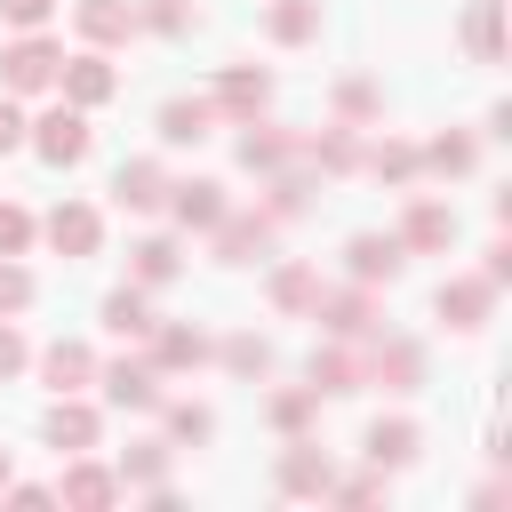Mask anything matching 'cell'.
<instances>
[{
    "label": "cell",
    "mask_w": 512,
    "mask_h": 512,
    "mask_svg": "<svg viewBox=\"0 0 512 512\" xmlns=\"http://www.w3.org/2000/svg\"><path fill=\"white\" fill-rule=\"evenodd\" d=\"M24 304H32V272L16 256H0V312H24Z\"/></svg>",
    "instance_id": "obj_38"
},
{
    "label": "cell",
    "mask_w": 512,
    "mask_h": 512,
    "mask_svg": "<svg viewBox=\"0 0 512 512\" xmlns=\"http://www.w3.org/2000/svg\"><path fill=\"white\" fill-rule=\"evenodd\" d=\"M360 368H368V384H384V392H416V384H424V352H416L408 336L376 344V352H368Z\"/></svg>",
    "instance_id": "obj_9"
},
{
    "label": "cell",
    "mask_w": 512,
    "mask_h": 512,
    "mask_svg": "<svg viewBox=\"0 0 512 512\" xmlns=\"http://www.w3.org/2000/svg\"><path fill=\"white\" fill-rule=\"evenodd\" d=\"M368 168H376V176H392V184H408L424 160H416V144H392V136H384V144L368 152Z\"/></svg>",
    "instance_id": "obj_37"
},
{
    "label": "cell",
    "mask_w": 512,
    "mask_h": 512,
    "mask_svg": "<svg viewBox=\"0 0 512 512\" xmlns=\"http://www.w3.org/2000/svg\"><path fill=\"white\" fill-rule=\"evenodd\" d=\"M312 416H320V392H312V384H296V392H272V432H288V440H296Z\"/></svg>",
    "instance_id": "obj_29"
},
{
    "label": "cell",
    "mask_w": 512,
    "mask_h": 512,
    "mask_svg": "<svg viewBox=\"0 0 512 512\" xmlns=\"http://www.w3.org/2000/svg\"><path fill=\"white\" fill-rule=\"evenodd\" d=\"M16 144H24V112H16V104H8V96H0V160H8V152H16Z\"/></svg>",
    "instance_id": "obj_44"
},
{
    "label": "cell",
    "mask_w": 512,
    "mask_h": 512,
    "mask_svg": "<svg viewBox=\"0 0 512 512\" xmlns=\"http://www.w3.org/2000/svg\"><path fill=\"white\" fill-rule=\"evenodd\" d=\"M120 480H136V488H168V440H136V448L120 456Z\"/></svg>",
    "instance_id": "obj_28"
},
{
    "label": "cell",
    "mask_w": 512,
    "mask_h": 512,
    "mask_svg": "<svg viewBox=\"0 0 512 512\" xmlns=\"http://www.w3.org/2000/svg\"><path fill=\"white\" fill-rule=\"evenodd\" d=\"M336 112H344V120H368V112H376V88H368V80H344V88H336Z\"/></svg>",
    "instance_id": "obj_41"
},
{
    "label": "cell",
    "mask_w": 512,
    "mask_h": 512,
    "mask_svg": "<svg viewBox=\"0 0 512 512\" xmlns=\"http://www.w3.org/2000/svg\"><path fill=\"white\" fill-rule=\"evenodd\" d=\"M24 144H32L48 168H72V160H88V112H80V104H48L40 120H24Z\"/></svg>",
    "instance_id": "obj_1"
},
{
    "label": "cell",
    "mask_w": 512,
    "mask_h": 512,
    "mask_svg": "<svg viewBox=\"0 0 512 512\" xmlns=\"http://www.w3.org/2000/svg\"><path fill=\"white\" fill-rule=\"evenodd\" d=\"M280 488H288V496H328V488H336L328 456H320L304 432H296V440H288V456H280Z\"/></svg>",
    "instance_id": "obj_12"
},
{
    "label": "cell",
    "mask_w": 512,
    "mask_h": 512,
    "mask_svg": "<svg viewBox=\"0 0 512 512\" xmlns=\"http://www.w3.org/2000/svg\"><path fill=\"white\" fill-rule=\"evenodd\" d=\"M72 24H80V40L88 48H120V40H136L144 24H136V0H80L72 8Z\"/></svg>",
    "instance_id": "obj_6"
},
{
    "label": "cell",
    "mask_w": 512,
    "mask_h": 512,
    "mask_svg": "<svg viewBox=\"0 0 512 512\" xmlns=\"http://www.w3.org/2000/svg\"><path fill=\"white\" fill-rule=\"evenodd\" d=\"M24 248H32V216L0 200V256H24Z\"/></svg>",
    "instance_id": "obj_40"
},
{
    "label": "cell",
    "mask_w": 512,
    "mask_h": 512,
    "mask_svg": "<svg viewBox=\"0 0 512 512\" xmlns=\"http://www.w3.org/2000/svg\"><path fill=\"white\" fill-rule=\"evenodd\" d=\"M432 304H440V320H448V328H480V320H488V304H496V280H448Z\"/></svg>",
    "instance_id": "obj_19"
},
{
    "label": "cell",
    "mask_w": 512,
    "mask_h": 512,
    "mask_svg": "<svg viewBox=\"0 0 512 512\" xmlns=\"http://www.w3.org/2000/svg\"><path fill=\"white\" fill-rule=\"evenodd\" d=\"M200 360H208V336H200V328H184V320L160 328V320H152V368H160V376H168V368H200Z\"/></svg>",
    "instance_id": "obj_20"
},
{
    "label": "cell",
    "mask_w": 512,
    "mask_h": 512,
    "mask_svg": "<svg viewBox=\"0 0 512 512\" xmlns=\"http://www.w3.org/2000/svg\"><path fill=\"white\" fill-rule=\"evenodd\" d=\"M416 160H424V168H440V176H464V168H472V136H432Z\"/></svg>",
    "instance_id": "obj_33"
},
{
    "label": "cell",
    "mask_w": 512,
    "mask_h": 512,
    "mask_svg": "<svg viewBox=\"0 0 512 512\" xmlns=\"http://www.w3.org/2000/svg\"><path fill=\"white\" fill-rule=\"evenodd\" d=\"M112 200H120V208H160V200H168L160 160H120V168H112Z\"/></svg>",
    "instance_id": "obj_17"
},
{
    "label": "cell",
    "mask_w": 512,
    "mask_h": 512,
    "mask_svg": "<svg viewBox=\"0 0 512 512\" xmlns=\"http://www.w3.org/2000/svg\"><path fill=\"white\" fill-rule=\"evenodd\" d=\"M464 40H472V56H480V64H496V0H472Z\"/></svg>",
    "instance_id": "obj_36"
},
{
    "label": "cell",
    "mask_w": 512,
    "mask_h": 512,
    "mask_svg": "<svg viewBox=\"0 0 512 512\" xmlns=\"http://www.w3.org/2000/svg\"><path fill=\"white\" fill-rule=\"evenodd\" d=\"M96 240H104V224H96V208H80V200H64V208L48 216V248H56V256H96Z\"/></svg>",
    "instance_id": "obj_13"
},
{
    "label": "cell",
    "mask_w": 512,
    "mask_h": 512,
    "mask_svg": "<svg viewBox=\"0 0 512 512\" xmlns=\"http://www.w3.org/2000/svg\"><path fill=\"white\" fill-rule=\"evenodd\" d=\"M224 368H232V376H264V368H272V344H264V336H224Z\"/></svg>",
    "instance_id": "obj_34"
},
{
    "label": "cell",
    "mask_w": 512,
    "mask_h": 512,
    "mask_svg": "<svg viewBox=\"0 0 512 512\" xmlns=\"http://www.w3.org/2000/svg\"><path fill=\"white\" fill-rule=\"evenodd\" d=\"M48 16H56V0H0V24L8 32H40Z\"/></svg>",
    "instance_id": "obj_39"
},
{
    "label": "cell",
    "mask_w": 512,
    "mask_h": 512,
    "mask_svg": "<svg viewBox=\"0 0 512 512\" xmlns=\"http://www.w3.org/2000/svg\"><path fill=\"white\" fill-rule=\"evenodd\" d=\"M168 208H176V224H184V232H208V224L224 216V184H208V176L168 184Z\"/></svg>",
    "instance_id": "obj_18"
},
{
    "label": "cell",
    "mask_w": 512,
    "mask_h": 512,
    "mask_svg": "<svg viewBox=\"0 0 512 512\" xmlns=\"http://www.w3.org/2000/svg\"><path fill=\"white\" fill-rule=\"evenodd\" d=\"M128 280L136 288H168L176 280V240H136L128 248Z\"/></svg>",
    "instance_id": "obj_27"
},
{
    "label": "cell",
    "mask_w": 512,
    "mask_h": 512,
    "mask_svg": "<svg viewBox=\"0 0 512 512\" xmlns=\"http://www.w3.org/2000/svg\"><path fill=\"white\" fill-rule=\"evenodd\" d=\"M56 88H64V104L96 112V104H104V96L120 88V72H112V64H104V56L88 48V56H64V64H56Z\"/></svg>",
    "instance_id": "obj_5"
},
{
    "label": "cell",
    "mask_w": 512,
    "mask_h": 512,
    "mask_svg": "<svg viewBox=\"0 0 512 512\" xmlns=\"http://www.w3.org/2000/svg\"><path fill=\"white\" fill-rule=\"evenodd\" d=\"M0 488H8V448H0Z\"/></svg>",
    "instance_id": "obj_45"
},
{
    "label": "cell",
    "mask_w": 512,
    "mask_h": 512,
    "mask_svg": "<svg viewBox=\"0 0 512 512\" xmlns=\"http://www.w3.org/2000/svg\"><path fill=\"white\" fill-rule=\"evenodd\" d=\"M96 384H104L112 408H160V368L152 360H112V368H96Z\"/></svg>",
    "instance_id": "obj_8"
},
{
    "label": "cell",
    "mask_w": 512,
    "mask_h": 512,
    "mask_svg": "<svg viewBox=\"0 0 512 512\" xmlns=\"http://www.w3.org/2000/svg\"><path fill=\"white\" fill-rule=\"evenodd\" d=\"M24 360H32V352H24V336H16V320L0 312V384H8V376H16Z\"/></svg>",
    "instance_id": "obj_42"
},
{
    "label": "cell",
    "mask_w": 512,
    "mask_h": 512,
    "mask_svg": "<svg viewBox=\"0 0 512 512\" xmlns=\"http://www.w3.org/2000/svg\"><path fill=\"white\" fill-rule=\"evenodd\" d=\"M216 112H232V120H256L264 104H272V80L256 72V64H232L224 80H216V96H208Z\"/></svg>",
    "instance_id": "obj_10"
},
{
    "label": "cell",
    "mask_w": 512,
    "mask_h": 512,
    "mask_svg": "<svg viewBox=\"0 0 512 512\" xmlns=\"http://www.w3.org/2000/svg\"><path fill=\"white\" fill-rule=\"evenodd\" d=\"M320 32V0H272V40H312Z\"/></svg>",
    "instance_id": "obj_30"
},
{
    "label": "cell",
    "mask_w": 512,
    "mask_h": 512,
    "mask_svg": "<svg viewBox=\"0 0 512 512\" xmlns=\"http://www.w3.org/2000/svg\"><path fill=\"white\" fill-rule=\"evenodd\" d=\"M368 384V368H360V352L344 344V336H328L320 352H312V392H360Z\"/></svg>",
    "instance_id": "obj_15"
},
{
    "label": "cell",
    "mask_w": 512,
    "mask_h": 512,
    "mask_svg": "<svg viewBox=\"0 0 512 512\" xmlns=\"http://www.w3.org/2000/svg\"><path fill=\"white\" fill-rule=\"evenodd\" d=\"M56 64H64V48H56V40H40V32H16V40L0 48V88H8V96L56 88Z\"/></svg>",
    "instance_id": "obj_2"
},
{
    "label": "cell",
    "mask_w": 512,
    "mask_h": 512,
    "mask_svg": "<svg viewBox=\"0 0 512 512\" xmlns=\"http://www.w3.org/2000/svg\"><path fill=\"white\" fill-rule=\"evenodd\" d=\"M344 264H352V280H360V288H376V280H400V264H408V248H400L392 232H352V248H344Z\"/></svg>",
    "instance_id": "obj_7"
},
{
    "label": "cell",
    "mask_w": 512,
    "mask_h": 512,
    "mask_svg": "<svg viewBox=\"0 0 512 512\" xmlns=\"http://www.w3.org/2000/svg\"><path fill=\"white\" fill-rule=\"evenodd\" d=\"M104 328H112V336H128V344H136V336H152V304H144V288H136V280L104 296Z\"/></svg>",
    "instance_id": "obj_25"
},
{
    "label": "cell",
    "mask_w": 512,
    "mask_h": 512,
    "mask_svg": "<svg viewBox=\"0 0 512 512\" xmlns=\"http://www.w3.org/2000/svg\"><path fill=\"white\" fill-rule=\"evenodd\" d=\"M40 376H48V392H80V384H96V352L72 344V336H56V344L40 352Z\"/></svg>",
    "instance_id": "obj_14"
},
{
    "label": "cell",
    "mask_w": 512,
    "mask_h": 512,
    "mask_svg": "<svg viewBox=\"0 0 512 512\" xmlns=\"http://www.w3.org/2000/svg\"><path fill=\"white\" fill-rule=\"evenodd\" d=\"M160 416H168V440H208L216 432V416L200 400H160Z\"/></svg>",
    "instance_id": "obj_32"
},
{
    "label": "cell",
    "mask_w": 512,
    "mask_h": 512,
    "mask_svg": "<svg viewBox=\"0 0 512 512\" xmlns=\"http://www.w3.org/2000/svg\"><path fill=\"white\" fill-rule=\"evenodd\" d=\"M328 496H344V504H376V496H384V472H368V480H344V488H328Z\"/></svg>",
    "instance_id": "obj_43"
},
{
    "label": "cell",
    "mask_w": 512,
    "mask_h": 512,
    "mask_svg": "<svg viewBox=\"0 0 512 512\" xmlns=\"http://www.w3.org/2000/svg\"><path fill=\"white\" fill-rule=\"evenodd\" d=\"M296 152H304L312 168H328V176L360 168V144H352V128H320V136H296Z\"/></svg>",
    "instance_id": "obj_24"
},
{
    "label": "cell",
    "mask_w": 512,
    "mask_h": 512,
    "mask_svg": "<svg viewBox=\"0 0 512 512\" xmlns=\"http://www.w3.org/2000/svg\"><path fill=\"white\" fill-rule=\"evenodd\" d=\"M208 232H216V256H224V264H248V256H264V240H272V216H264V208H256V216H232V208H224Z\"/></svg>",
    "instance_id": "obj_11"
},
{
    "label": "cell",
    "mask_w": 512,
    "mask_h": 512,
    "mask_svg": "<svg viewBox=\"0 0 512 512\" xmlns=\"http://www.w3.org/2000/svg\"><path fill=\"white\" fill-rule=\"evenodd\" d=\"M408 456H416V424H408V416H376V424H368V464L392 472V464H408Z\"/></svg>",
    "instance_id": "obj_23"
},
{
    "label": "cell",
    "mask_w": 512,
    "mask_h": 512,
    "mask_svg": "<svg viewBox=\"0 0 512 512\" xmlns=\"http://www.w3.org/2000/svg\"><path fill=\"white\" fill-rule=\"evenodd\" d=\"M392 240H400V248H416V256H440V248L456 240V208H448V200H432V192H416Z\"/></svg>",
    "instance_id": "obj_3"
},
{
    "label": "cell",
    "mask_w": 512,
    "mask_h": 512,
    "mask_svg": "<svg viewBox=\"0 0 512 512\" xmlns=\"http://www.w3.org/2000/svg\"><path fill=\"white\" fill-rule=\"evenodd\" d=\"M56 496H64L72 512H104V504L120 496V472H104V464H72V472L56 480Z\"/></svg>",
    "instance_id": "obj_21"
},
{
    "label": "cell",
    "mask_w": 512,
    "mask_h": 512,
    "mask_svg": "<svg viewBox=\"0 0 512 512\" xmlns=\"http://www.w3.org/2000/svg\"><path fill=\"white\" fill-rule=\"evenodd\" d=\"M136 24L176 40V32H192V0H144V8H136Z\"/></svg>",
    "instance_id": "obj_35"
},
{
    "label": "cell",
    "mask_w": 512,
    "mask_h": 512,
    "mask_svg": "<svg viewBox=\"0 0 512 512\" xmlns=\"http://www.w3.org/2000/svg\"><path fill=\"white\" fill-rule=\"evenodd\" d=\"M248 136H240V168H288V152H296V136H280V128H256V120H240Z\"/></svg>",
    "instance_id": "obj_26"
},
{
    "label": "cell",
    "mask_w": 512,
    "mask_h": 512,
    "mask_svg": "<svg viewBox=\"0 0 512 512\" xmlns=\"http://www.w3.org/2000/svg\"><path fill=\"white\" fill-rule=\"evenodd\" d=\"M312 320H320L328 336L360 344V336H376V296H368V288H336V296H312Z\"/></svg>",
    "instance_id": "obj_4"
},
{
    "label": "cell",
    "mask_w": 512,
    "mask_h": 512,
    "mask_svg": "<svg viewBox=\"0 0 512 512\" xmlns=\"http://www.w3.org/2000/svg\"><path fill=\"white\" fill-rule=\"evenodd\" d=\"M48 448H64V456L96 448V408L72 400V392H56V408H48Z\"/></svg>",
    "instance_id": "obj_16"
},
{
    "label": "cell",
    "mask_w": 512,
    "mask_h": 512,
    "mask_svg": "<svg viewBox=\"0 0 512 512\" xmlns=\"http://www.w3.org/2000/svg\"><path fill=\"white\" fill-rule=\"evenodd\" d=\"M208 128H216V104H200V96L160 104V144H200Z\"/></svg>",
    "instance_id": "obj_22"
},
{
    "label": "cell",
    "mask_w": 512,
    "mask_h": 512,
    "mask_svg": "<svg viewBox=\"0 0 512 512\" xmlns=\"http://www.w3.org/2000/svg\"><path fill=\"white\" fill-rule=\"evenodd\" d=\"M312 296H320V280H312L304 264H280V272H272V304H280V312H312Z\"/></svg>",
    "instance_id": "obj_31"
}]
</instances>
